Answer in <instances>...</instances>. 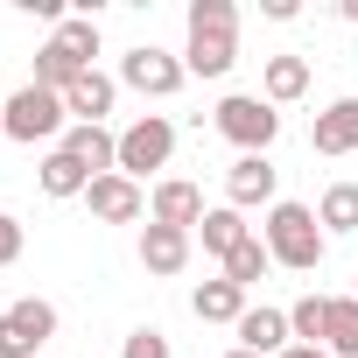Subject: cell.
Here are the masks:
<instances>
[{"instance_id":"1","label":"cell","mask_w":358,"mask_h":358,"mask_svg":"<svg viewBox=\"0 0 358 358\" xmlns=\"http://www.w3.org/2000/svg\"><path fill=\"white\" fill-rule=\"evenodd\" d=\"M232 64H239V8H232V0H190L183 71L190 78H225Z\"/></svg>"},{"instance_id":"2","label":"cell","mask_w":358,"mask_h":358,"mask_svg":"<svg viewBox=\"0 0 358 358\" xmlns=\"http://www.w3.org/2000/svg\"><path fill=\"white\" fill-rule=\"evenodd\" d=\"M92 57H99V22H92V15H71V22H57V36L36 50V85L71 92V85L92 71Z\"/></svg>"},{"instance_id":"3","label":"cell","mask_w":358,"mask_h":358,"mask_svg":"<svg viewBox=\"0 0 358 358\" xmlns=\"http://www.w3.org/2000/svg\"><path fill=\"white\" fill-rule=\"evenodd\" d=\"M267 253H274V267L316 274V267H323V253H330V232L316 225V211H309V204H274V211H267Z\"/></svg>"},{"instance_id":"4","label":"cell","mask_w":358,"mask_h":358,"mask_svg":"<svg viewBox=\"0 0 358 358\" xmlns=\"http://www.w3.org/2000/svg\"><path fill=\"white\" fill-rule=\"evenodd\" d=\"M0 106H8V141H22V148H36V141H57V134H71L64 120V92H50V85H22L15 99H0Z\"/></svg>"},{"instance_id":"5","label":"cell","mask_w":358,"mask_h":358,"mask_svg":"<svg viewBox=\"0 0 358 358\" xmlns=\"http://www.w3.org/2000/svg\"><path fill=\"white\" fill-rule=\"evenodd\" d=\"M218 134L225 141H239V155H267L274 141H281V113L260 99V92H232V99H218Z\"/></svg>"},{"instance_id":"6","label":"cell","mask_w":358,"mask_h":358,"mask_svg":"<svg viewBox=\"0 0 358 358\" xmlns=\"http://www.w3.org/2000/svg\"><path fill=\"white\" fill-rule=\"evenodd\" d=\"M57 337V302L22 295L0 309V358H43V344Z\"/></svg>"},{"instance_id":"7","label":"cell","mask_w":358,"mask_h":358,"mask_svg":"<svg viewBox=\"0 0 358 358\" xmlns=\"http://www.w3.org/2000/svg\"><path fill=\"white\" fill-rule=\"evenodd\" d=\"M183 57H169V50H155V43H141V50H127L120 57V85L127 92H141V99H176L183 92Z\"/></svg>"},{"instance_id":"8","label":"cell","mask_w":358,"mask_h":358,"mask_svg":"<svg viewBox=\"0 0 358 358\" xmlns=\"http://www.w3.org/2000/svg\"><path fill=\"white\" fill-rule=\"evenodd\" d=\"M169 155H176V127H169L162 113H141V120L120 134V176H134V183H141L148 169H169Z\"/></svg>"},{"instance_id":"9","label":"cell","mask_w":358,"mask_h":358,"mask_svg":"<svg viewBox=\"0 0 358 358\" xmlns=\"http://www.w3.org/2000/svg\"><path fill=\"white\" fill-rule=\"evenodd\" d=\"M274 190H281V169H274L267 155H239V162L225 169V204H232V211H253V204L274 211V204H281Z\"/></svg>"},{"instance_id":"10","label":"cell","mask_w":358,"mask_h":358,"mask_svg":"<svg viewBox=\"0 0 358 358\" xmlns=\"http://www.w3.org/2000/svg\"><path fill=\"white\" fill-rule=\"evenodd\" d=\"M148 218L155 225H176V232H197L204 225V190L190 183V176H162L155 197H148Z\"/></svg>"},{"instance_id":"11","label":"cell","mask_w":358,"mask_h":358,"mask_svg":"<svg viewBox=\"0 0 358 358\" xmlns=\"http://www.w3.org/2000/svg\"><path fill=\"white\" fill-rule=\"evenodd\" d=\"M85 204H92V218H99V225H134V218L148 211V197H141L134 176H99V183L85 190Z\"/></svg>"},{"instance_id":"12","label":"cell","mask_w":358,"mask_h":358,"mask_svg":"<svg viewBox=\"0 0 358 358\" xmlns=\"http://www.w3.org/2000/svg\"><path fill=\"white\" fill-rule=\"evenodd\" d=\"M113 99H120V78H106V71H85V78L64 92V113H71V127H106Z\"/></svg>"},{"instance_id":"13","label":"cell","mask_w":358,"mask_h":358,"mask_svg":"<svg viewBox=\"0 0 358 358\" xmlns=\"http://www.w3.org/2000/svg\"><path fill=\"white\" fill-rule=\"evenodd\" d=\"M295 344V330H288V309H246L239 316V351H253V358H281Z\"/></svg>"},{"instance_id":"14","label":"cell","mask_w":358,"mask_h":358,"mask_svg":"<svg viewBox=\"0 0 358 358\" xmlns=\"http://www.w3.org/2000/svg\"><path fill=\"white\" fill-rule=\"evenodd\" d=\"M309 148L316 155H351L358 148V99H330L309 127Z\"/></svg>"},{"instance_id":"15","label":"cell","mask_w":358,"mask_h":358,"mask_svg":"<svg viewBox=\"0 0 358 358\" xmlns=\"http://www.w3.org/2000/svg\"><path fill=\"white\" fill-rule=\"evenodd\" d=\"M141 267H148V274H183V267H190V232L148 218V232H141Z\"/></svg>"},{"instance_id":"16","label":"cell","mask_w":358,"mask_h":358,"mask_svg":"<svg viewBox=\"0 0 358 358\" xmlns=\"http://www.w3.org/2000/svg\"><path fill=\"white\" fill-rule=\"evenodd\" d=\"M57 148H71L92 169V183H99V176H120V134H106V127H71Z\"/></svg>"},{"instance_id":"17","label":"cell","mask_w":358,"mask_h":358,"mask_svg":"<svg viewBox=\"0 0 358 358\" xmlns=\"http://www.w3.org/2000/svg\"><path fill=\"white\" fill-rule=\"evenodd\" d=\"M246 309H253V302H246V288H239V281H225V274H218V281H204V288L190 295V316H197V323H232V330H239V316H246Z\"/></svg>"},{"instance_id":"18","label":"cell","mask_w":358,"mask_h":358,"mask_svg":"<svg viewBox=\"0 0 358 358\" xmlns=\"http://www.w3.org/2000/svg\"><path fill=\"white\" fill-rule=\"evenodd\" d=\"M36 183H43V197H85V190H92V169H85L71 148H50L43 169H36Z\"/></svg>"},{"instance_id":"19","label":"cell","mask_w":358,"mask_h":358,"mask_svg":"<svg viewBox=\"0 0 358 358\" xmlns=\"http://www.w3.org/2000/svg\"><path fill=\"white\" fill-rule=\"evenodd\" d=\"M302 92H309V57H267L260 99H267V106H295Z\"/></svg>"},{"instance_id":"20","label":"cell","mask_w":358,"mask_h":358,"mask_svg":"<svg viewBox=\"0 0 358 358\" xmlns=\"http://www.w3.org/2000/svg\"><path fill=\"white\" fill-rule=\"evenodd\" d=\"M197 239H204V253H218V260H232L253 232H246V218L232 211V204H218V211H204V225H197Z\"/></svg>"},{"instance_id":"21","label":"cell","mask_w":358,"mask_h":358,"mask_svg":"<svg viewBox=\"0 0 358 358\" xmlns=\"http://www.w3.org/2000/svg\"><path fill=\"white\" fill-rule=\"evenodd\" d=\"M316 225H323L330 239L358 232V183H330V190L316 197Z\"/></svg>"},{"instance_id":"22","label":"cell","mask_w":358,"mask_h":358,"mask_svg":"<svg viewBox=\"0 0 358 358\" xmlns=\"http://www.w3.org/2000/svg\"><path fill=\"white\" fill-rule=\"evenodd\" d=\"M330 358H358V295H330V330H323Z\"/></svg>"},{"instance_id":"23","label":"cell","mask_w":358,"mask_h":358,"mask_svg":"<svg viewBox=\"0 0 358 358\" xmlns=\"http://www.w3.org/2000/svg\"><path fill=\"white\" fill-rule=\"evenodd\" d=\"M274 274V253H267V239H246L232 260H225V281H239V288H253V281H267Z\"/></svg>"},{"instance_id":"24","label":"cell","mask_w":358,"mask_h":358,"mask_svg":"<svg viewBox=\"0 0 358 358\" xmlns=\"http://www.w3.org/2000/svg\"><path fill=\"white\" fill-rule=\"evenodd\" d=\"M288 330H295V344H323V330H330V295H302V302L288 309Z\"/></svg>"},{"instance_id":"25","label":"cell","mask_w":358,"mask_h":358,"mask_svg":"<svg viewBox=\"0 0 358 358\" xmlns=\"http://www.w3.org/2000/svg\"><path fill=\"white\" fill-rule=\"evenodd\" d=\"M120 358H169V337H162L155 323H141V330L120 344Z\"/></svg>"},{"instance_id":"26","label":"cell","mask_w":358,"mask_h":358,"mask_svg":"<svg viewBox=\"0 0 358 358\" xmlns=\"http://www.w3.org/2000/svg\"><path fill=\"white\" fill-rule=\"evenodd\" d=\"M15 260H22V225L0 211V267H15Z\"/></svg>"},{"instance_id":"27","label":"cell","mask_w":358,"mask_h":358,"mask_svg":"<svg viewBox=\"0 0 358 358\" xmlns=\"http://www.w3.org/2000/svg\"><path fill=\"white\" fill-rule=\"evenodd\" d=\"M260 15H267V22H295L302 8H295V0H260Z\"/></svg>"},{"instance_id":"28","label":"cell","mask_w":358,"mask_h":358,"mask_svg":"<svg viewBox=\"0 0 358 358\" xmlns=\"http://www.w3.org/2000/svg\"><path fill=\"white\" fill-rule=\"evenodd\" d=\"M281 358H330V351H323V344H288Z\"/></svg>"},{"instance_id":"29","label":"cell","mask_w":358,"mask_h":358,"mask_svg":"<svg viewBox=\"0 0 358 358\" xmlns=\"http://www.w3.org/2000/svg\"><path fill=\"white\" fill-rule=\"evenodd\" d=\"M337 15H344V22H358V0H337Z\"/></svg>"},{"instance_id":"30","label":"cell","mask_w":358,"mask_h":358,"mask_svg":"<svg viewBox=\"0 0 358 358\" xmlns=\"http://www.w3.org/2000/svg\"><path fill=\"white\" fill-rule=\"evenodd\" d=\"M0 134H8V106H0Z\"/></svg>"},{"instance_id":"31","label":"cell","mask_w":358,"mask_h":358,"mask_svg":"<svg viewBox=\"0 0 358 358\" xmlns=\"http://www.w3.org/2000/svg\"><path fill=\"white\" fill-rule=\"evenodd\" d=\"M225 358H253V351H225Z\"/></svg>"}]
</instances>
